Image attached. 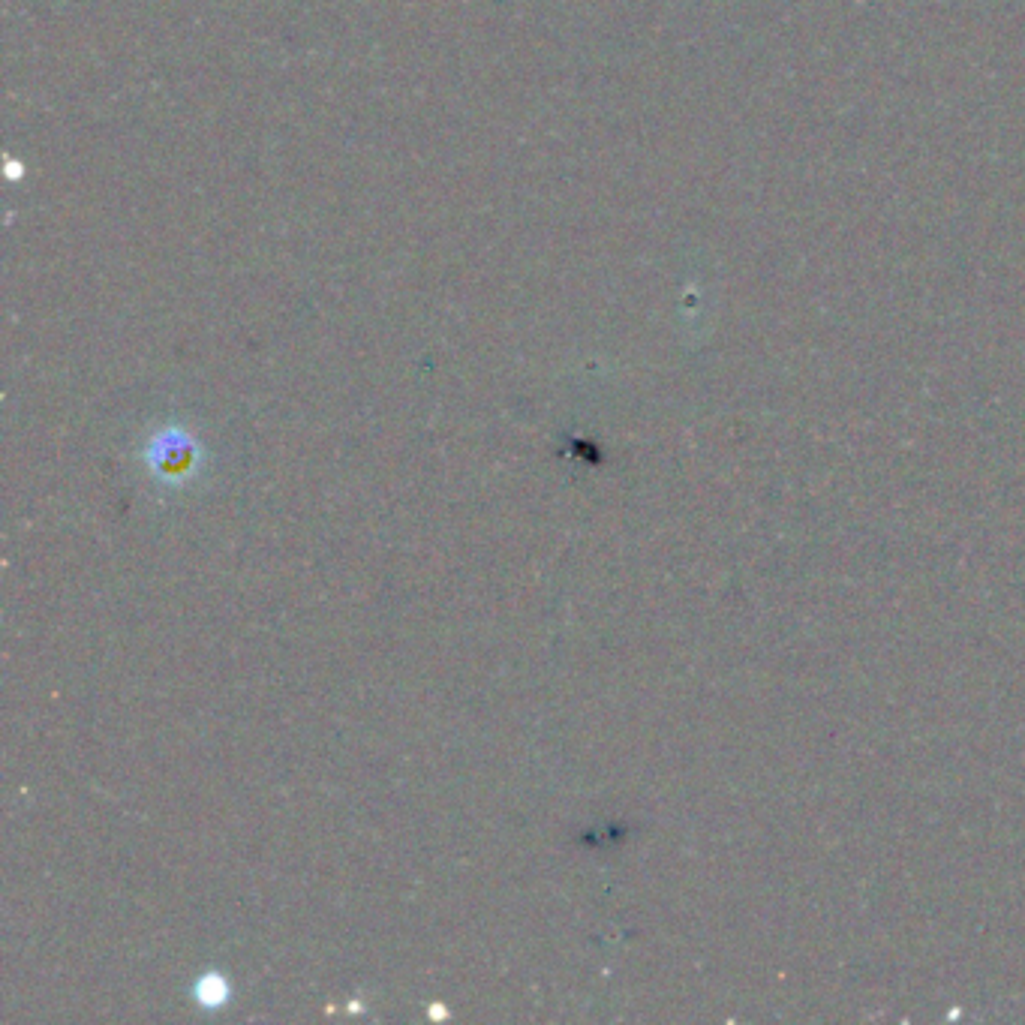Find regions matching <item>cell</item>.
<instances>
[{
    "label": "cell",
    "instance_id": "1",
    "mask_svg": "<svg viewBox=\"0 0 1025 1025\" xmlns=\"http://www.w3.org/2000/svg\"><path fill=\"white\" fill-rule=\"evenodd\" d=\"M151 466L154 475L166 478V481H184L193 469H196V445L178 433V430H166L151 442Z\"/></svg>",
    "mask_w": 1025,
    "mask_h": 1025
},
{
    "label": "cell",
    "instance_id": "2",
    "mask_svg": "<svg viewBox=\"0 0 1025 1025\" xmlns=\"http://www.w3.org/2000/svg\"><path fill=\"white\" fill-rule=\"evenodd\" d=\"M196 995H199V1001L208 1004V1007L223 1004V1001H226V983H223V977H217V974L202 977L199 986H196Z\"/></svg>",
    "mask_w": 1025,
    "mask_h": 1025
}]
</instances>
